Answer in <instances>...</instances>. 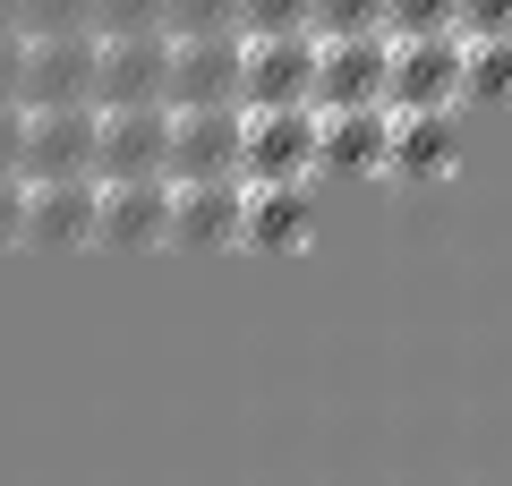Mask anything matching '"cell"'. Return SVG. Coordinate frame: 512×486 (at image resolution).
Here are the masks:
<instances>
[{"mask_svg":"<svg viewBox=\"0 0 512 486\" xmlns=\"http://www.w3.org/2000/svg\"><path fill=\"white\" fill-rule=\"evenodd\" d=\"M384 111H461V35H384Z\"/></svg>","mask_w":512,"mask_h":486,"instance_id":"cell-1","label":"cell"},{"mask_svg":"<svg viewBox=\"0 0 512 486\" xmlns=\"http://www.w3.org/2000/svg\"><path fill=\"white\" fill-rule=\"evenodd\" d=\"M308 94H316V35H239V111H282Z\"/></svg>","mask_w":512,"mask_h":486,"instance_id":"cell-2","label":"cell"},{"mask_svg":"<svg viewBox=\"0 0 512 486\" xmlns=\"http://www.w3.org/2000/svg\"><path fill=\"white\" fill-rule=\"evenodd\" d=\"M239 180H316V111H239Z\"/></svg>","mask_w":512,"mask_h":486,"instance_id":"cell-3","label":"cell"},{"mask_svg":"<svg viewBox=\"0 0 512 486\" xmlns=\"http://www.w3.org/2000/svg\"><path fill=\"white\" fill-rule=\"evenodd\" d=\"M171 162V103H120L94 120V180H163Z\"/></svg>","mask_w":512,"mask_h":486,"instance_id":"cell-4","label":"cell"},{"mask_svg":"<svg viewBox=\"0 0 512 486\" xmlns=\"http://www.w3.org/2000/svg\"><path fill=\"white\" fill-rule=\"evenodd\" d=\"M171 111H239V35H171Z\"/></svg>","mask_w":512,"mask_h":486,"instance_id":"cell-5","label":"cell"},{"mask_svg":"<svg viewBox=\"0 0 512 486\" xmlns=\"http://www.w3.org/2000/svg\"><path fill=\"white\" fill-rule=\"evenodd\" d=\"M94 52H103V35H26V77H18V103H26V111H52V103H94Z\"/></svg>","mask_w":512,"mask_h":486,"instance_id":"cell-6","label":"cell"},{"mask_svg":"<svg viewBox=\"0 0 512 486\" xmlns=\"http://www.w3.org/2000/svg\"><path fill=\"white\" fill-rule=\"evenodd\" d=\"M316 111H384V35H325L316 43Z\"/></svg>","mask_w":512,"mask_h":486,"instance_id":"cell-7","label":"cell"},{"mask_svg":"<svg viewBox=\"0 0 512 486\" xmlns=\"http://www.w3.org/2000/svg\"><path fill=\"white\" fill-rule=\"evenodd\" d=\"M163 86H171V35H103V52H94V111L163 103Z\"/></svg>","mask_w":512,"mask_h":486,"instance_id":"cell-8","label":"cell"},{"mask_svg":"<svg viewBox=\"0 0 512 486\" xmlns=\"http://www.w3.org/2000/svg\"><path fill=\"white\" fill-rule=\"evenodd\" d=\"M103 248H171V180H94Z\"/></svg>","mask_w":512,"mask_h":486,"instance_id":"cell-9","label":"cell"},{"mask_svg":"<svg viewBox=\"0 0 512 486\" xmlns=\"http://www.w3.org/2000/svg\"><path fill=\"white\" fill-rule=\"evenodd\" d=\"M316 231V180H239V248H299Z\"/></svg>","mask_w":512,"mask_h":486,"instance_id":"cell-10","label":"cell"},{"mask_svg":"<svg viewBox=\"0 0 512 486\" xmlns=\"http://www.w3.org/2000/svg\"><path fill=\"white\" fill-rule=\"evenodd\" d=\"M94 103L26 111V180H94Z\"/></svg>","mask_w":512,"mask_h":486,"instance_id":"cell-11","label":"cell"},{"mask_svg":"<svg viewBox=\"0 0 512 486\" xmlns=\"http://www.w3.org/2000/svg\"><path fill=\"white\" fill-rule=\"evenodd\" d=\"M163 180H239V111H171Z\"/></svg>","mask_w":512,"mask_h":486,"instance_id":"cell-12","label":"cell"},{"mask_svg":"<svg viewBox=\"0 0 512 486\" xmlns=\"http://www.w3.org/2000/svg\"><path fill=\"white\" fill-rule=\"evenodd\" d=\"M453 171V111H384V180H444Z\"/></svg>","mask_w":512,"mask_h":486,"instance_id":"cell-13","label":"cell"},{"mask_svg":"<svg viewBox=\"0 0 512 486\" xmlns=\"http://www.w3.org/2000/svg\"><path fill=\"white\" fill-rule=\"evenodd\" d=\"M18 239L26 248H77V239H94V180H26Z\"/></svg>","mask_w":512,"mask_h":486,"instance_id":"cell-14","label":"cell"},{"mask_svg":"<svg viewBox=\"0 0 512 486\" xmlns=\"http://www.w3.org/2000/svg\"><path fill=\"white\" fill-rule=\"evenodd\" d=\"M171 248H239V180H171Z\"/></svg>","mask_w":512,"mask_h":486,"instance_id":"cell-15","label":"cell"},{"mask_svg":"<svg viewBox=\"0 0 512 486\" xmlns=\"http://www.w3.org/2000/svg\"><path fill=\"white\" fill-rule=\"evenodd\" d=\"M384 180V111H316V180Z\"/></svg>","mask_w":512,"mask_h":486,"instance_id":"cell-16","label":"cell"},{"mask_svg":"<svg viewBox=\"0 0 512 486\" xmlns=\"http://www.w3.org/2000/svg\"><path fill=\"white\" fill-rule=\"evenodd\" d=\"M461 103H512V35L461 43Z\"/></svg>","mask_w":512,"mask_h":486,"instance_id":"cell-17","label":"cell"},{"mask_svg":"<svg viewBox=\"0 0 512 486\" xmlns=\"http://www.w3.org/2000/svg\"><path fill=\"white\" fill-rule=\"evenodd\" d=\"M26 35H94V0H18Z\"/></svg>","mask_w":512,"mask_h":486,"instance_id":"cell-18","label":"cell"},{"mask_svg":"<svg viewBox=\"0 0 512 486\" xmlns=\"http://www.w3.org/2000/svg\"><path fill=\"white\" fill-rule=\"evenodd\" d=\"M308 35L316 43H325V35H384V0H316Z\"/></svg>","mask_w":512,"mask_h":486,"instance_id":"cell-19","label":"cell"},{"mask_svg":"<svg viewBox=\"0 0 512 486\" xmlns=\"http://www.w3.org/2000/svg\"><path fill=\"white\" fill-rule=\"evenodd\" d=\"M163 9L171 0H94V35H171Z\"/></svg>","mask_w":512,"mask_h":486,"instance_id":"cell-20","label":"cell"},{"mask_svg":"<svg viewBox=\"0 0 512 486\" xmlns=\"http://www.w3.org/2000/svg\"><path fill=\"white\" fill-rule=\"evenodd\" d=\"M461 0H384V35H453Z\"/></svg>","mask_w":512,"mask_h":486,"instance_id":"cell-21","label":"cell"},{"mask_svg":"<svg viewBox=\"0 0 512 486\" xmlns=\"http://www.w3.org/2000/svg\"><path fill=\"white\" fill-rule=\"evenodd\" d=\"M316 0H239V35H308Z\"/></svg>","mask_w":512,"mask_h":486,"instance_id":"cell-22","label":"cell"},{"mask_svg":"<svg viewBox=\"0 0 512 486\" xmlns=\"http://www.w3.org/2000/svg\"><path fill=\"white\" fill-rule=\"evenodd\" d=\"M163 26L171 35H239V0H171Z\"/></svg>","mask_w":512,"mask_h":486,"instance_id":"cell-23","label":"cell"},{"mask_svg":"<svg viewBox=\"0 0 512 486\" xmlns=\"http://www.w3.org/2000/svg\"><path fill=\"white\" fill-rule=\"evenodd\" d=\"M461 43H487V35H512V0H461V18H453Z\"/></svg>","mask_w":512,"mask_h":486,"instance_id":"cell-24","label":"cell"},{"mask_svg":"<svg viewBox=\"0 0 512 486\" xmlns=\"http://www.w3.org/2000/svg\"><path fill=\"white\" fill-rule=\"evenodd\" d=\"M0 180H26V103H0Z\"/></svg>","mask_w":512,"mask_h":486,"instance_id":"cell-25","label":"cell"},{"mask_svg":"<svg viewBox=\"0 0 512 486\" xmlns=\"http://www.w3.org/2000/svg\"><path fill=\"white\" fill-rule=\"evenodd\" d=\"M18 77H26V35L0 26V103H18Z\"/></svg>","mask_w":512,"mask_h":486,"instance_id":"cell-26","label":"cell"},{"mask_svg":"<svg viewBox=\"0 0 512 486\" xmlns=\"http://www.w3.org/2000/svg\"><path fill=\"white\" fill-rule=\"evenodd\" d=\"M18 214H26V180H0V248L18 239Z\"/></svg>","mask_w":512,"mask_h":486,"instance_id":"cell-27","label":"cell"},{"mask_svg":"<svg viewBox=\"0 0 512 486\" xmlns=\"http://www.w3.org/2000/svg\"><path fill=\"white\" fill-rule=\"evenodd\" d=\"M0 26H18V0H0ZM18 35H26V26H18Z\"/></svg>","mask_w":512,"mask_h":486,"instance_id":"cell-28","label":"cell"}]
</instances>
